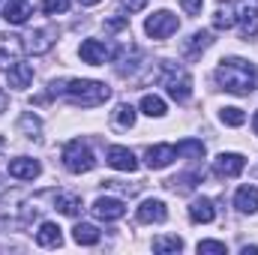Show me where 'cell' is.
<instances>
[{
  "instance_id": "obj_19",
  "label": "cell",
  "mask_w": 258,
  "mask_h": 255,
  "mask_svg": "<svg viewBox=\"0 0 258 255\" xmlns=\"http://www.w3.org/2000/svg\"><path fill=\"white\" fill-rule=\"evenodd\" d=\"M189 219L192 222H213L216 219V210H213V201L210 198H195L192 204H189Z\"/></svg>"
},
{
  "instance_id": "obj_39",
  "label": "cell",
  "mask_w": 258,
  "mask_h": 255,
  "mask_svg": "<svg viewBox=\"0 0 258 255\" xmlns=\"http://www.w3.org/2000/svg\"><path fill=\"white\" fill-rule=\"evenodd\" d=\"M252 129H255V135H258V111H255V117H252Z\"/></svg>"
},
{
  "instance_id": "obj_30",
  "label": "cell",
  "mask_w": 258,
  "mask_h": 255,
  "mask_svg": "<svg viewBox=\"0 0 258 255\" xmlns=\"http://www.w3.org/2000/svg\"><path fill=\"white\" fill-rule=\"evenodd\" d=\"M225 252H228V246L222 240H201L198 243V255H225Z\"/></svg>"
},
{
  "instance_id": "obj_36",
  "label": "cell",
  "mask_w": 258,
  "mask_h": 255,
  "mask_svg": "<svg viewBox=\"0 0 258 255\" xmlns=\"http://www.w3.org/2000/svg\"><path fill=\"white\" fill-rule=\"evenodd\" d=\"M6 105H9V96H6V93H3V90H0V114H3V111H6Z\"/></svg>"
},
{
  "instance_id": "obj_25",
  "label": "cell",
  "mask_w": 258,
  "mask_h": 255,
  "mask_svg": "<svg viewBox=\"0 0 258 255\" xmlns=\"http://www.w3.org/2000/svg\"><path fill=\"white\" fill-rule=\"evenodd\" d=\"M201 183V174H180V177H171V180H165V186L174 192H192L195 186Z\"/></svg>"
},
{
  "instance_id": "obj_21",
  "label": "cell",
  "mask_w": 258,
  "mask_h": 255,
  "mask_svg": "<svg viewBox=\"0 0 258 255\" xmlns=\"http://www.w3.org/2000/svg\"><path fill=\"white\" fill-rule=\"evenodd\" d=\"M210 42H213V33H210V30H198V33L189 36V42H183V54H186V57H198Z\"/></svg>"
},
{
  "instance_id": "obj_15",
  "label": "cell",
  "mask_w": 258,
  "mask_h": 255,
  "mask_svg": "<svg viewBox=\"0 0 258 255\" xmlns=\"http://www.w3.org/2000/svg\"><path fill=\"white\" fill-rule=\"evenodd\" d=\"M165 219H168L165 201H159V198L141 201V207H138V222H165Z\"/></svg>"
},
{
  "instance_id": "obj_22",
  "label": "cell",
  "mask_w": 258,
  "mask_h": 255,
  "mask_svg": "<svg viewBox=\"0 0 258 255\" xmlns=\"http://www.w3.org/2000/svg\"><path fill=\"white\" fill-rule=\"evenodd\" d=\"M111 123L117 129H132L135 126V108L129 102H120L114 111H111Z\"/></svg>"
},
{
  "instance_id": "obj_6",
  "label": "cell",
  "mask_w": 258,
  "mask_h": 255,
  "mask_svg": "<svg viewBox=\"0 0 258 255\" xmlns=\"http://www.w3.org/2000/svg\"><path fill=\"white\" fill-rule=\"evenodd\" d=\"M234 21L240 24V36L243 39H255L258 36V6L249 3V0H240L237 3V15Z\"/></svg>"
},
{
  "instance_id": "obj_38",
  "label": "cell",
  "mask_w": 258,
  "mask_h": 255,
  "mask_svg": "<svg viewBox=\"0 0 258 255\" xmlns=\"http://www.w3.org/2000/svg\"><path fill=\"white\" fill-rule=\"evenodd\" d=\"M78 3H81V6H96L99 0H78Z\"/></svg>"
},
{
  "instance_id": "obj_16",
  "label": "cell",
  "mask_w": 258,
  "mask_h": 255,
  "mask_svg": "<svg viewBox=\"0 0 258 255\" xmlns=\"http://www.w3.org/2000/svg\"><path fill=\"white\" fill-rule=\"evenodd\" d=\"M36 243L45 246V249H54L63 243V234H60V225L57 222H42L39 231H36Z\"/></svg>"
},
{
  "instance_id": "obj_4",
  "label": "cell",
  "mask_w": 258,
  "mask_h": 255,
  "mask_svg": "<svg viewBox=\"0 0 258 255\" xmlns=\"http://www.w3.org/2000/svg\"><path fill=\"white\" fill-rule=\"evenodd\" d=\"M63 165H66V171H72V174H84V171H90L96 165V156L90 153V147L81 138H72L63 147Z\"/></svg>"
},
{
  "instance_id": "obj_20",
  "label": "cell",
  "mask_w": 258,
  "mask_h": 255,
  "mask_svg": "<svg viewBox=\"0 0 258 255\" xmlns=\"http://www.w3.org/2000/svg\"><path fill=\"white\" fill-rule=\"evenodd\" d=\"M72 240H75L78 246H96V243H99V228L90 225V222H78V225L72 228Z\"/></svg>"
},
{
  "instance_id": "obj_29",
  "label": "cell",
  "mask_w": 258,
  "mask_h": 255,
  "mask_svg": "<svg viewBox=\"0 0 258 255\" xmlns=\"http://www.w3.org/2000/svg\"><path fill=\"white\" fill-rule=\"evenodd\" d=\"M219 117H222V123H225V126H243V123H246L243 108H234V105L222 108V111H219Z\"/></svg>"
},
{
  "instance_id": "obj_28",
  "label": "cell",
  "mask_w": 258,
  "mask_h": 255,
  "mask_svg": "<svg viewBox=\"0 0 258 255\" xmlns=\"http://www.w3.org/2000/svg\"><path fill=\"white\" fill-rule=\"evenodd\" d=\"M183 249V240L180 237H156L153 240V252L168 255V252H180Z\"/></svg>"
},
{
  "instance_id": "obj_1",
  "label": "cell",
  "mask_w": 258,
  "mask_h": 255,
  "mask_svg": "<svg viewBox=\"0 0 258 255\" xmlns=\"http://www.w3.org/2000/svg\"><path fill=\"white\" fill-rule=\"evenodd\" d=\"M51 93L66 96L69 102L81 105V108H96L111 96V87L105 81H90V78H69V81H54Z\"/></svg>"
},
{
  "instance_id": "obj_34",
  "label": "cell",
  "mask_w": 258,
  "mask_h": 255,
  "mask_svg": "<svg viewBox=\"0 0 258 255\" xmlns=\"http://www.w3.org/2000/svg\"><path fill=\"white\" fill-rule=\"evenodd\" d=\"M126 24H129L126 15H120V18H108V21H105V27H108V30H123Z\"/></svg>"
},
{
  "instance_id": "obj_17",
  "label": "cell",
  "mask_w": 258,
  "mask_h": 255,
  "mask_svg": "<svg viewBox=\"0 0 258 255\" xmlns=\"http://www.w3.org/2000/svg\"><path fill=\"white\" fill-rule=\"evenodd\" d=\"M3 18L9 24H24L30 18V3L27 0H6L3 3Z\"/></svg>"
},
{
  "instance_id": "obj_35",
  "label": "cell",
  "mask_w": 258,
  "mask_h": 255,
  "mask_svg": "<svg viewBox=\"0 0 258 255\" xmlns=\"http://www.w3.org/2000/svg\"><path fill=\"white\" fill-rule=\"evenodd\" d=\"M120 6L129 9V12H141V9L147 6V0H120Z\"/></svg>"
},
{
  "instance_id": "obj_26",
  "label": "cell",
  "mask_w": 258,
  "mask_h": 255,
  "mask_svg": "<svg viewBox=\"0 0 258 255\" xmlns=\"http://www.w3.org/2000/svg\"><path fill=\"white\" fill-rule=\"evenodd\" d=\"M177 156H186V159H204V144L198 138H183L177 144Z\"/></svg>"
},
{
  "instance_id": "obj_37",
  "label": "cell",
  "mask_w": 258,
  "mask_h": 255,
  "mask_svg": "<svg viewBox=\"0 0 258 255\" xmlns=\"http://www.w3.org/2000/svg\"><path fill=\"white\" fill-rule=\"evenodd\" d=\"M243 255H258V246H243Z\"/></svg>"
},
{
  "instance_id": "obj_10",
  "label": "cell",
  "mask_w": 258,
  "mask_h": 255,
  "mask_svg": "<svg viewBox=\"0 0 258 255\" xmlns=\"http://www.w3.org/2000/svg\"><path fill=\"white\" fill-rule=\"evenodd\" d=\"M54 39H57V30H54V27L33 30L30 36H24V48H27L30 54H45V51H51Z\"/></svg>"
},
{
  "instance_id": "obj_18",
  "label": "cell",
  "mask_w": 258,
  "mask_h": 255,
  "mask_svg": "<svg viewBox=\"0 0 258 255\" xmlns=\"http://www.w3.org/2000/svg\"><path fill=\"white\" fill-rule=\"evenodd\" d=\"M234 207L240 210V213H255L258 210V186H240V189L234 192Z\"/></svg>"
},
{
  "instance_id": "obj_7",
  "label": "cell",
  "mask_w": 258,
  "mask_h": 255,
  "mask_svg": "<svg viewBox=\"0 0 258 255\" xmlns=\"http://www.w3.org/2000/svg\"><path fill=\"white\" fill-rule=\"evenodd\" d=\"M78 54H81V60L90 66H102L105 60H111L114 57V48L111 45H105V42H99V39H84L81 42V48H78Z\"/></svg>"
},
{
  "instance_id": "obj_13",
  "label": "cell",
  "mask_w": 258,
  "mask_h": 255,
  "mask_svg": "<svg viewBox=\"0 0 258 255\" xmlns=\"http://www.w3.org/2000/svg\"><path fill=\"white\" fill-rule=\"evenodd\" d=\"M105 162H108L111 168H117V171H135V168H138L135 153H132L129 147H120V144H111V147L105 150Z\"/></svg>"
},
{
  "instance_id": "obj_3",
  "label": "cell",
  "mask_w": 258,
  "mask_h": 255,
  "mask_svg": "<svg viewBox=\"0 0 258 255\" xmlns=\"http://www.w3.org/2000/svg\"><path fill=\"white\" fill-rule=\"evenodd\" d=\"M162 84L168 87V96H171L174 102H186L189 93H192V78H189V72L177 63H168V60H162Z\"/></svg>"
},
{
  "instance_id": "obj_23",
  "label": "cell",
  "mask_w": 258,
  "mask_h": 255,
  "mask_svg": "<svg viewBox=\"0 0 258 255\" xmlns=\"http://www.w3.org/2000/svg\"><path fill=\"white\" fill-rule=\"evenodd\" d=\"M213 27H216V30H228V27H234V6H231L228 0L216 6V15H213Z\"/></svg>"
},
{
  "instance_id": "obj_33",
  "label": "cell",
  "mask_w": 258,
  "mask_h": 255,
  "mask_svg": "<svg viewBox=\"0 0 258 255\" xmlns=\"http://www.w3.org/2000/svg\"><path fill=\"white\" fill-rule=\"evenodd\" d=\"M201 3H204V0H180V6L186 9V15H198V12H201Z\"/></svg>"
},
{
  "instance_id": "obj_12",
  "label": "cell",
  "mask_w": 258,
  "mask_h": 255,
  "mask_svg": "<svg viewBox=\"0 0 258 255\" xmlns=\"http://www.w3.org/2000/svg\"><path fill=\"white\" fill-rule=\"evenodd\" d=\"M6 171H9V177H15V180H36V177H39V171H42V165H39L36 159L18 156V159H9Z\"/></svg>"
},
{
  "instance_id": "obj_9",
  "label": "cell",
  "mask_w": 258,
  "mask_h": 255,
  "mask_svg": "<svg viewBox=\"0 0 258 255\" xmlns=\"http://www.w3.org/2000/svg\"><path fill=\"white\" fill-rule=\"evenodd\" d=\"M90 210H93V216H96V219H102V222H114V219H120V216L126 213V204H123L120 198L105 195V198H96Z\"/></svg>"
},
{
  "instance_id": "obj_31",
  "label": "cell",
  "mask_w": 258,
  "mask_h": 255,
  "mask_svg": "<svg viewBox=\"0 0 258 255\" xmlns=\"http://www.w3.org/2000/svg\"><path fill=\"white\" fill-rule=\"evenodd\" d=\"M18 126H21V132H27V138H36V135H39V120H36L30 111H27V114H21Z\"/></svg>"
},
{
  "instance_id": "obj_5",
  "label": "cell",
  "mask_w": 258,
  "mask_h": 255,
  "mask_svg": "<svg viewBox=\"0 0 258 255\" xmlns=\"http://www.w3.org/2000/svg\"><path fill=\"white\" fill-rule=\"evenodd\" d=\"M177 27H180V21H177V15L168 12V9L153 12V15L144 21V33H147L150 39H168L171 33H177Z\"/></svg>"
},
{
  "instance_id": "obj_14",
  "label": "cell",
  "mask_w": 258,
  "mask_h": 255,
  "mask_svg": "<svg viewBox=\"0 0 258 255\" xmlns=\"http://www.w3.org/2000/svg\"><path fill=\"white\" fill-rule=\"evenodd\" d=\"M6 81H9V87H15V90L30 87V81H33V66L24 63V60H15V63L6 69Z\"/></svg>"
},
{
  "instance_id": "obj_27",
  "label": "cell",
  "mask_w": 258,
  "mask_h": 255,
  "mask_svg": "<svg viewBox=\"0 0 258 255\" xmlns=\"http://www.w3.org/2000/svg\"><path fill=\"white\" fill-rule=\"evenodd\" d=\"M141 111H144L147 117H162V114H165V102H162L159 96H153V93H144V96H141Z\"/></svg>"
},
{
  "instance_id": "obj_2",
  "label": "cell",
  "mask_w": 258,
  "mask_h": 255,
  "mask_svg": "<svg viewBox=\"0 0 258 255\" xmlns=\"http://www.w3.org/2000/svg\"><path fill=\"white\" fill-rule=\"evenodd\" d=\"M216 81L222 84V90L246 96L255 87V66L249 60H243V57H225L216 66Z\"/></svg>"
},
{
  "instance_id": "obj_11",
  "label": "cell",
  "mask_w": 258,
  "mask_h": 255,
  "mask_svg": "<svg viewBox=\"0 0 258 255\" xmlns=\"http://www.w3.org/2000/svg\"><path fill=\"white\" fill-rule=\"evenodd\" d=\"M243 168H246V159L240 153H219L216 162H213L216 177H237Z\"/></svg>"
},
{
  "instance_id": "obj_32",
  "label": "cell",
  "mask_w": 258,
  "mask_h": 255,
  "mask_svg": "<svg viewBox=\"0 0 258 255\" xmlns=\"http://www.w3.org/2000/svg\"><path fill=\"white\" fill-rule=\"evenodd\" d=\"M66 9H69V0H42L45 15H63Z\"/></svg>"
},
{
  "instance_id": "obj_8",
  "label": "cell",
  "mask_w": 258,
  "mask_h": 255,
  "mask_svg": "<svg viewBox=\"0 0 258 255\" xmlns=\"http://www.w3.org/2000/svg\"><path fill=\"white\" fill-rule=\"evenodd\" d=\"M174 159H177V147H174V144H153V147L144 150V162H147V168H153V171L171 165Z\"/></svg>"
},
{
  "instance_id": "obj_24",
  "label": "cell",
  "mask_w": 258,
  "mask_h": 255,
  "mask_svg": "<svg viewBox=\"0 0 258 255\" xmlns=\"http://www.w3.org/2000/svg\"><path fill=\"white\" fill-rule=\"evenodd\" d=\"M54 207H57L60 213H66V216H78V213H81V198H78V195H63V192H57Z\"/></svg>"
}]
</instances>
